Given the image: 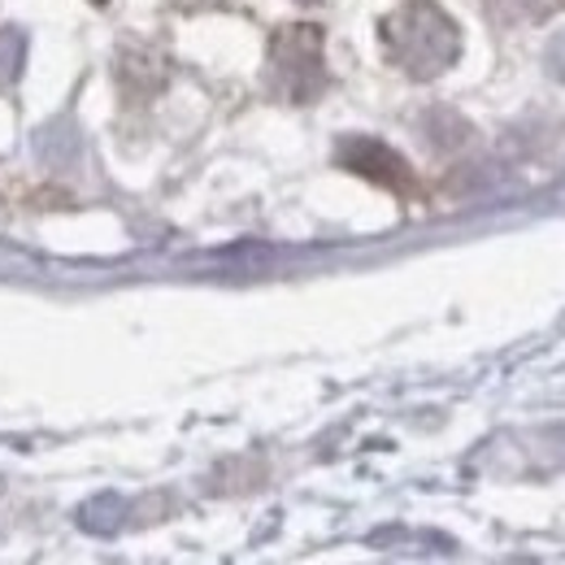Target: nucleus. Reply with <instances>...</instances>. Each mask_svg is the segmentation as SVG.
<instances>
[{
  "label": "nucleus",
  "mask_w": 565,
  "mask_h": 565,
  "mask_svg": "<svg viewBox=\"0 0 565 565\" xmlns=\"http://www.w3.org/2000/svg\"><path fill=\"white\" fill-rule=\"evenodd\" d=\"M387 40H392L396 62L418 78H430L457 62V26L430 0H414L409 9H401L387 22Z\"/></svg>",
  "instance_id": "obj_1"
},
{
  "label": "nucleus",
  "mask_w": 565,
  "mask_h": 565,
  "mask_svg": "<svg viewBox=\"0 0 565 565\" xmlns=\"http://www.w3.org/2000/svg\"><path fill=\"white\" fill-rule=\"evenodd\" d=\"M275 78L291 96H313L322 83V49H318V31L313 26H291L282 31L275 44Z\"/></svg>",
  "instance_id": "obj_2"
}]
</instances>
